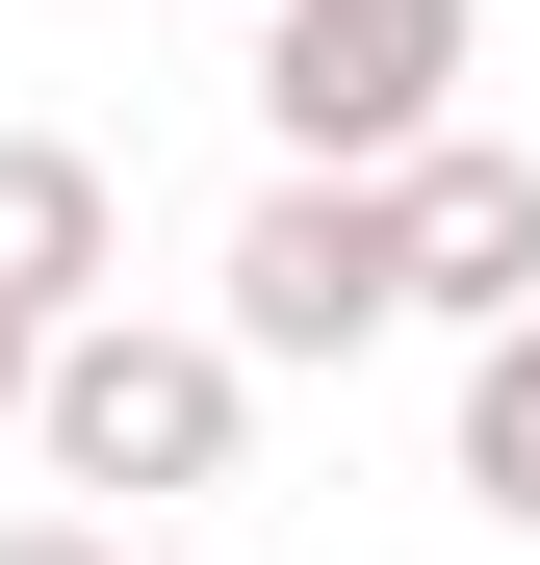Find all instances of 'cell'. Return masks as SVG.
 I'll list each match as a JSON object with an SVG mask.
<instances>
[{
  "mask_svg": "<svg viewBox=\"0 0 540 565\" xmlns=\"http://www.w3.org/2000/svg\"><path fill=\"white\" fill-rule=\"evenodd\" d=\"M104 282H129V180L104 154H77V129H0V309H104Z\"/></svg>",
  "mask_w": 540,
  "mask_h": 565,
  "instance_id": "obj_5",
  "label": "cell"
},
{
  "mask_svg": "<svg viewBox=\"0 0 540 565\" xmlns=\"http://www.w3.org/2000/svg\"><path fill=\"white\" fill-rule=\"evenodd\" d=\"M464 489H489V514L540 540V282H515V309L464 334Z\"/></svg>",
  "mask_w": 540,
  "mask_h": 565,
  "instance_id": "obj_6",
  "label": "cell"
},
{
  "mask_svg": "<svg viewBox=\"0 0 540 565\" xmlns=\"http://www.w3.org/2000/svg\"><path fill=\"white\" fill-rule=\"evenodd\" d=\"M0 565H104V514H27V540H0Z\"/></svg>",
  "mask_w": 540,
  "mask_h": 565,
  "instance_id": "obj_7",
  "label": "cell"
},
{
  "mask_svg": "<svg viewBox=\"0 0 540 565\" xmlns=\"http://www.w3.org/2000/svg\"><path fill=\"white\" fill-rule=\"evenodd\" d=\"M387 257H412V309H437V334H489L515 282H540V154H489L464 104H437V129L387 154Z\"/></svg>",
  "mask_w": 540,
  "mask_h": 565,
  "instance_id": "obj_4",
  "label": "cell"
},
{
  "mask_svg": "<svg viewBox=\"0 0 540 565\" xmlns=\"http://www.w3.org/2000/svg\"><path fill=\"white\" fill-rule=\"evenodd\" d=\"M232 360H360V334H412V257H387V180L360 154H284L232 206V309H207Z\"/></svg>",
  "mask_w": 540,
  "mask_h": 565,
  "instance_id": "obj_3",
  "label": "cell"
},
{
  "mask_svg": "<svg viewBox=\"0 0 540 565\" xmlns=\"http://www.w3.org/2000/svg\"><path fill=\"white\" fill-rule=\"evenodd\" d=\"M464 52H489V0H257V129L387 180L437 104H464Z\"/></svg>",
  "mask_w": 540,
  "mask_h": 565,
  "instance_id": "obj_2",
  "label": "cell"
},
{
  "mask_svg": "<svg viewBox=\"0 0 540 565\" xmlns=\"http://www.w3.org/2000/svg\"><path fill=\"white\" fill-rule=\"evenodd\" d=\"M104 565H207V540H104Z\"/></svg>",
  "mask_w": 540,
  "mask_h": 565,
  "instance_id": "obj_8",
  "label": "cell"
},
{
  "mask_svg": "<svg viewBox=\"0 0 540 565\" xmlns=\"http://www.w3.org/2000/svg\"><path fill=\"white\" fill-rule=\"evenodd\" d=\"M27 437H52V489H232L257 360L232 334H155V309H52L27 334Z\"/></svg>",
  "mask_w": 540,
  "mask_h": 565,
  "instance_id": "obj_1",
  "label": "cell"
}]
</instances>
